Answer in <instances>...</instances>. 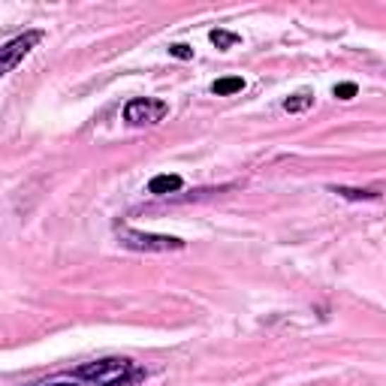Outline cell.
<instances>
[{
    "instance_id": "obj_1",
    "label": "cell",
    "mask_w": 386,
    "mask_h": 386,
    "mask_svg": "<svg viewBox=\"0 0 386 386\" xmlns=\"http://www.w3.org/2000/svg\"><path fill=\"white\" fill-rule=\"evenodd\" d=\"M73 378L90 383V386H133L148 378V371L139 368L133 359L124 356H106V359H94L85 365L73 368Z\"/></svg>"
},
{
    "instance_id": "obj_2",
    "label": "cell",
    "mask_w": 386,
    "mask_h": 386,
    "mask_svg": "<svg viewBox=\"0 0 386 386\" xmlns=\"http://www.w3.org/2000/svg\"><path fill=\"white\" fill-rule=\"evenodd\" d=\"M115 235L124 247L139 254H166V251H181L185 242L175 235H160V233H142V230H130V226H115Z\"/></svg>"
},
{
    "instance_id": "obj_3",
    "label": "cell",
    "mask_w": 386,
    "mask_h": 386,
    "mask_svg": "<svg viewBox=\"0 0 386 386\" xmlns=\"http://www.w3.org/2000/svg\"><path fill=\"white\" fill-rule=\"evenodd\" d=\"M169 115V103L166 100H154V97H136L124 106V121L130 127H154Z\"/></svg>"
},
{
    "instance_id": "obj_4",
    "label": "cell",
    "mask_w": 386,
    "mask_h": 386,
    "mask_svg": "<svg viewBox=\"0 0 386 386\" xmlns=\"http://www.w3.org/2000/svg\"><path fill=\"white\" fill-rule=\"evenodd\" d=\"M40 42H42V30H25V33H18L16 40H9V42L0 45V76L13 73Z\"/></svg>"
},
{
    "instance_id": "obj_5",
    "label": "cell",
    "mask_w": 386,
    "mask_h": 386,
    "mask_svg": "<svg viewBox=\"0 0 386 386\" xmlns=\"http://www.w3.org/2000/svg\"><path fill=\"white\" fill-rule=\"evenodd\" d=\"M181 187H185V178L175 172H160L148 181V193H154V197H169V193H178Z\"/></svg>"
},
{
    "instance_id": "obj_6",
    "label": "cell",
    "mask_w": 386,
    "mask_h": 386,
    "mask_svg": "<svg viewBox=\"0 0 386 386\" xmlns=\"http://www.w3.org/2000/svg\"><path fill=\"white\" fill-rule=\"evenodd\" d=\"M211 90L218 97H233V94H238V90H245V78L242 76H223L211 85Z\"/></svg>"
},
{
    "instance_id": "obj_7",
    "label": "cell",
    "mask_w": 386,
    "mask_h": 386,
    "mask_svg": "<svg viewBox=\"0 0 386 386\" xmlns=\"http://www.w3.org/2000/svg\"><path fill=\"white\" fill-rule=\"evenodd\" d=\"M314 106V94L311 90H299V94H293L283 100V109L290 112V115H296V112H308Z\"/></svg>"
},
{
    "instance_id": "obj_8",
    "label": "cell",
    "mask_w": 386,
    "mask_h": 386,
    "mask_svg": "<svg viewBox=\"0 0 386 386\" xmlns=\"http://www.w3.org/2000/svg\"><path fill=\"white\" fill-rule=\"evenodd\" d=\"M332 193H338V197H344V199H380V190H356V187H341V185H335V187H329Z\"/></svg>"
},
{
    "instance_id": "obj_9",
    "label": "cell",
    "mask_w": 386,
    "mask_h": 386,
    "mask_svg": "<svg viewBox=\"0 0 386 386\" xmlns=\"http://www.w3.org/2000/svg\"><path fill=\"white\" fill-rule=\"evenodd\" d=\"M238 40H242V37H238V33H233V30H211V42L214 45H218V49L221 52H226V49H233V45H238Z\"/></svg>"
},
{
    "instance_id": "obj_10",
    "label": "cell",
    "mask_w": 386,
    "mask_h": 386,
    "mask_svg": "<svg viewBox=\"0 0 386 386\" xmlns=\"http://www.w3.org/2000/svg\"><path fill=\"white\" fill-rule=\"evenodd\" d=\"M356 90H359V88H356L353 82H341V85H335L332 94H335L338 100H353V97H356Z\"/></svg>"
},
{
    "instance_id": "obj_11",
    "label": "cell",
    "mask_w": 386,
    "mask_h": 386,
    "mask_svg": "<svg viewBox=\"0 0 386 386\" xmlns=\"http://www.w3.org/2000/svg\"><path fill=\"white\" fill-rule=\"evenodd\" d=\"M169 54L178 58V61H190L193 58V49H190V45H185V42H175V45H169Z\"/></svg>"
},
{
    "instance_id": "obj_12",
    "label": "cell",
    "mask_w": 386,
    "mask_h": 386,
    "mask_svg": "<svg viewBox=\"0 0 386 386\" xmlns=\"http://www.w3.org/2000/svg\"><path fill=\"white\" fill-rule=\"evenodd\" d=\"M30 386H76V383H30Z\"/></svg>"
}]
</instances>
